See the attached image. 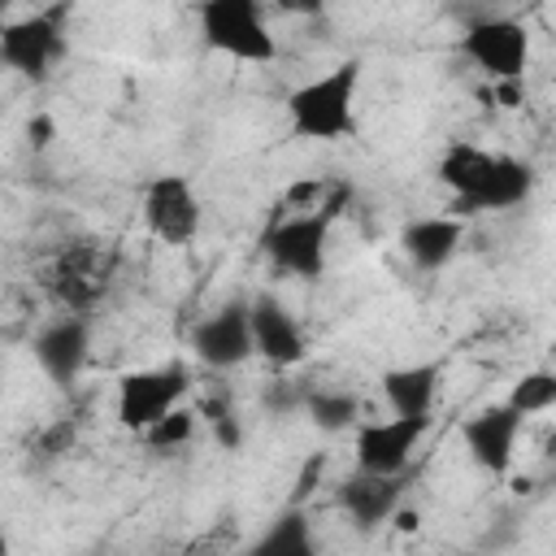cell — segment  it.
<instances>
[{
  "label": "cell",
  "instance_id": "484cf974",
  "mask_svg": "<svg viewBox=\"0 0 556 556\" xmlns=\"http://www.w3.org/2000/svg\"><path fill=\"white\" fill-rule=\"evenodd\" d=\"M395 521H400V530H417V521H421V517H417V513H400V508H395Z\"/></svg>",
  "mask_w": 556,
  "mask_h": 556
},
{
  "label": "cell",
  "instance_id": "7a4b0ae2",
  "mask_svg": "<svg viewBox=\"0 0 556 556\" xmlns=\"http://www.w3.org/2000/svg\"><path fill=\"white\" fill-rule=\"evenodd\" d=\"M356 91H361V61H339L326 74L300 83L287 96V122L295 139L339 143L356 135Z\"/></svg>",
  "mask_w": 556,
  "mask_h": 556
},
{
  "label": "cell",
  "instance_id": "9a60e30c",
  "mask_svg": "<svg viewBox=\"0 0 556 556\" xmlns=\"http://www.w3.org/2000/svg\"><path fill=\"white\" fill-rule=\"evenodd\" d=\"M460 235H465V226L456 217H417V222H408L400 230V252L408 256L413 269L434 274L456 256Z\"/></svg>",
  "mask_w": 556,
  "mask_h": 556
},
{
  "label": "cell",
  "instance_id": "7402d4cb",
  "mask_svg": "<svg viewBox=\"0 0 556 556\" xmlns=\"http://www.w3.org/2000/svg\"><path fill=\"white\" fill-rule=\"evenodd\" d=\"M204 413H208V426H213L222 447H239L243 443V421L235 417V408L226 400H204Z\"/></svg>",
  "mask_w": 556,
  "mask_h": 556
},
{
  "label": "cell",
  "instance_id": "ffe728a7",
  "mask_svg": "<svg viewBox=\"0 0 556 556\" xmlns=\"http://www.w3.org/2000/svg\"><path fill=\"white\" fill-rule=\"evenodd\" d=\"M504 404H513L521 417L547 413V408L556 404V374H552V369H530V374H521V378L513 382V391H508Z\"/></svg>",
  "mask_w": 556,
  "mask_h": 556
},
{
  "label": "cell",
  "instance_id": "d4e9b609",
  "mask_svg": "<svg viewBox=\"0 0 556 556\" xmlns=\"http://www.w3.org/2000/svg\"><path fill=\"white\" fill-rule=\"evenodd\" d=\"M48 130H52V126H48V117L30 122V139H35V143H48Z\"/></svg>",
  "mask_w": 556,
  "mask_h": 556
},
{
  "label": "cell",
  "instance_id": "7c38bea8",
  "mask_svg": "<svg viewBox=\"0 0 556 556\" xmlns=\"http://www.w3.org/2000/svg\"><path fill=\"white\" fill-rule=\"evenodd\" d=\"M248 317H252V352L261 361H269L274 369H291L308 356L304 330L282 300L256 295V300H248Z\"/></svg>",
  "mask_w": 556,
  "mask_h": 556
},
{
  "label": "cell",
  "instance_id": "8992f818",
  "mask_svg": "<svg viewBox=\"0 0 556 556\" xmlns=\"http://www.w3.org/2000/svg\"><path fill=\"white\" fill-rule=\"evenodd\" d=\"M187 391H191V369L182 361H165V365L122 374L117 378V421H122V430L143 434L165 413L182 408Z\"/></svg>",
  "mask_w": 556,
  "mask_h": 556
},
{
  "label": "cell",
  "instance_id": "44dd1931",
  "mask_svg": "<svg viewBox=\"0 0 556 556\" xmlns=\"http://www.w3.org/2000/svg\"><path fill=\"white\" fill-rule=\"evenodd\" d=\"M191 434H195V413H191V408H174V413H165L156 426H148L139 439H143L152 452H178V447L191 443Z\"/></svg>",
  "mask_w": 556,
  "mask_h": 556
},
{
  "label": "cell",
  "instance_id": "4316f807",
  "mask_svg": "<svg viewBox=\"0 0 556 556\" xmlns=\"http://www.w3.org/2000/svg\"><path fill=\"white\" fill-rule=\"evenodd\" d=\"M0 556H9V534L0 530Z\"/></svg>",
  "mask_w": 556,
  "mask_h": 556
},
{
  "label": "cell",
  "instance_id": "603a6c76",
  "mask_svg": "<svg viewBox=\"0 0 556 556\" xmlns=\"http://www.w3.org/2000/svg\"><path fill=\"white\" fill-rule=\"evenodd\" d=\"M300 400H304L300 382H269V391H265V408H278V413L300 408Z\"/></svg>",
  "mask_w": 556,
  "mask_h": 556
},
{
  "label": "cell",
  "instance_id": "9c48e42d",
  "mask_svg": "<svg viewBox=\"0 0 556 556\" xmlns=\"http://www.w3.org/2000/svg\"><path fill=\"white\" fill-rule=\"evenodd\" d=\"M521 426H526V417L513 404L500 400V404H486V408H478V413H469L460 421V443H465L469 460L482 473L504 478L513 469V460H517V434H521Z\"/></svg>",
  "mask_w": 556,
  "mask_h": 556
},
{
  "label": "cell",
  "instance_id": "8fae6325",
  "mask_svg": "<svg viewBox=\"0 0 556 556\" xmlns=\"http://www.w3.org/2000/svg\"><path fill=\"white\" fill-rule=\"evenodd\" d=\"M191 352L208 365V369H235L243 361H252V317H248V300H226L222 308H213L208 317L195 321L191 330Z\"/></svg>",
  "mask_w": 556,
  "mask_h": 556
},
{
  "label": "cell",
  "instance_id": "4fadbf2b",
  "mask_svg": "<svg viewBox=\"0 0 556 556\" xmlns=\"http://www.w3.org/2000/svg\"><path fill=\"white\" fill-rule=\"evenodd\" d=\"M91 352V326L83 313H61L35 334V361L56 387H74Z\"/></svg>",
  "mask_w": 556,
  "mask_h": 556
},
{
  "label": "cell",
  "instance_id": "5b68a950",
  "mask_svg": "<svg viewBox=\"0 0 556 556\" xmlns=\"http://www.w3.org/2000/svg\"><path fill=\"white\" fill-rule=\"evenodd\" d=\"M200 39L243 65H269L278 56V39L261 13V4L252 0H208L200 4Z\"/></svg>",
  "mask_w": 556,
  "mask_h": 556
},
{
  "label": "cell",
  "instance_id": "e0dca14e",
  "mask_svg": "<svg viewBox=\"0 0 556 556\" xmlns=\"http://www.w3.org/2000/svg\"><path fill=\"white\" fill-rule=\"evenodd\" d=\"M248 556H317V539H313V521L300 504H291L287 513H278L261 539L248 547Z\"/></svg>",
  "mask_w": 556,
  "mask_h": 556
},
{
  "label": "cell",
  "instance_id": "cb8c5ba5",
  "mask_svg": "<svg viewBox=\"0 0 556 556\" xmlns=\"http://www.w3.org/2000/svg\"><path fill=\"white\" fill-rule=\"evenodd\" d=\"M321 465H326V456H313L308 465H304V473H300V482H295V504L317 486V478H321Z\"/></svg>",
  "mask_w": 556,
  "mask_h": 556
},
{
  "label": "cell",
  "instance_id": "d6986e66",
  "mask_svg": "<svg viewBox=\"0 0 556 556\" xmlns=\"http://www.w3.org/2000/svg\"><path fill=\"white\" fill-rule=\"evenodd\" d=\"M104 291V274L91 265V256H65L56 274V295L70 304V313H87Z\"/></svg>",
  "mask_w": 556,
  "mask_h": 556
},
{
  "label": "cell",
  "instance_id": "30bf717a",
  "mask_svg": "<svg viewBox=\"0 0 556 556\" xmlns=\"http://www.w3.org/2000/svg\"><path fill=\"white\" fill-rule=\"evenodd\" d=\"M430 430V417H382V421H361L356 426V469L395 478L408 469L413 447Z\"/></svg>",
  "mask_w": 556,
  "mask_h": 556
},
{
  "label": "cell",
  "instance_id": "2e32d148",
  "mask_svg": "<svg viewBox=\"0 0 556 556\" xmlns=\"http://www.w3.org/2000/svg\"><path fill=\"white\" fill-rule=\"evenodd\" d=\"M439 378H443L439 361L387 369L382 374V395L391 404V417H430L434 413V395H439Z\"/></svg>",
  "mask_w": 556,
  "mask_h": 556
},
{
  "label": "cell",
  "instance_id": "277c9868",
  "mask_svg": "<svg viewBox=\"0 0 556 556\" xmlns=\"http://www.w3.org/2000/svg\"><path fill=\"white\" fill-rule=\"evenodd\" d=\"M65 22H70V4H48L0 22V65L26 83H43L70 48Z\"/></svg>",
  "mask_w": 556,
  "mask_h": 556
},
{
  "label": "cell",
  "instance_id": "ac0fdd59",
  "mask_svg": "<svg viewBox=\"0 0 556 556\" xmlns=\"http://www.w3.org/2000/svg\"><path fill=\"white\" fill-rule=\"evenodd\" d=\"M300 408L308 413V421L326 434H339V430H352L361 426V400L348 391V387H304V400Z\"/></svg>",
  "mask_w": 556,
  "mask_h": 556
},
{
  "label": "cell",
  "instance_id": "6da1fadb",
  "mask_svg": "<svg viewBox=\"0 0 556 556\" xmlns=\"http://www.w3.org/2000/svg\"><path fill=\"white\" fill-rule=\"evenodd\" d=\"M439 182L452 191L460 213L513 208L534 191V169L508 152H486L478 143H452L439 156Z\"/></svg>",
  "mask_w": 556,
  "mask_h": 556
},
{
  "label": "cell",
  "instance_id": "52a82bcc",
  "mask_svg": "<svg viewBox=\"0 0 556 556\" xmlns=\"http://www.w3.org/2000/svg\"><path fill=\"white\" fill-rule=\"evenodd\" d=\"M456 48L473 70L500 83H517L530 65V30L517 17H473Z\"/></svg>",
  "mask_w": 556,
  "mask_h": 556
},
{
  "label": "cell",
  "instance_id": "3957f363",
  "mask_svg": "<svg viewBox=\"0 0 556 556\" xmlns=\"http://www.w3.org/2000/svg\"><path fill=\"white\" fill-rule=\"evenodd\" d=\"M339 200H343V187L321 200L317 208L308 213H287L278 222L265 226L261 235V252L265 261L287 274V278H300V282H317L326 274V252H330V222L339 213Z\"/></svg>",
  "mask_w": 556,
  "mask_h": 556
},
{
  "label": "cell",
  "instance_id": "ba28073f",
  "mask_svg": "<svg viewBox=\"0 0 556 556\" xmlns=\"http://www.w3.org/2000/svg\"><path fill=\"white\" fill-rule=\"evenodd\" d=\"M139 208H143L148 230L161 243H169V248H187L200 235V222H204L200 195H195L187 174H156V178H148L143 195H139Z\"/></svg>",
  "mask_w": 556,
  "mask_h": 556
},
{
  "label": "cell",
  "instance_id": "5bb4252c",
  "mask_svg": "<svg viewBox=\"0 0 556 556\" xmlns=\"http://www.w3.org/2000/svg\"><path fill=\"white\" fill-rule=\"evenodd\" d=\"M334 500H339V508L348 513V521H352L356 530H378L382 521L395 517V508H400V500H404V473L378 478V473H361V469H356L352 478L339 482Z\"/></svg>",
  "mask_w": 556,
  "mask_h": 556
}]
</instances>
